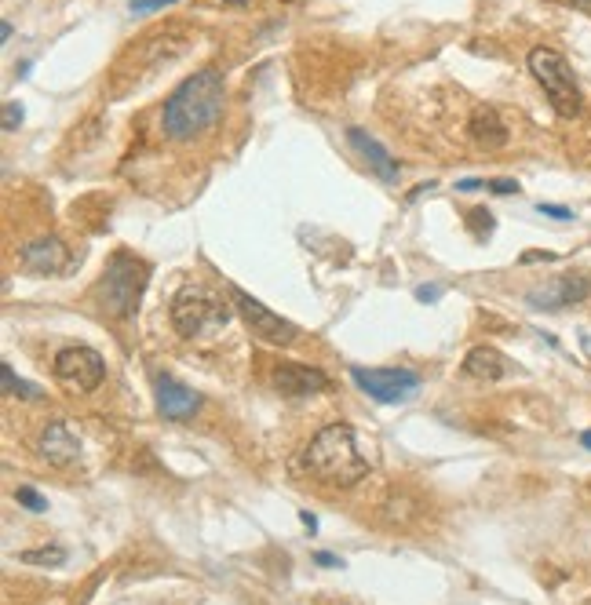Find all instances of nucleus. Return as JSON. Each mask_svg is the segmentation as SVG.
<instances>
[{
	"mask_svg": "<svg viewBox=\"0 0 591 605\" xmlns=\"http://www.w3.org/2000/svg\"><path fill=\"white\" fill-rule=\"evenodd\" d=\"M223 99H227V84H223V73L216 66L190 73L187 81L165 99L161 128L172 143H194L208 128H216L219 113H223Z\"/></svg>",
	"mask_w": 591,
	"mask_h": 605,
	"instance_id": "1",
	"label": "nucleus"
},
{
	"mask_svg": "<svg viewBox=\"0 0 591 605\" xmlns=\"http://www.w3.org/2000/svg\"><path fill=\"white\" fill-rule=\"evenodd\" d=\"M303 471L311 474L314 482L329 485V489H351L369 474V460H365L358 434L347 423H329L314 434L311 445L303 449Z\"/></svg>",
	"mask_w": 591,
	"mask_h": 605,
	"instance_id": "2",
	"label": "nucleus"
},
{
	"mask_svg": "<svg viewBox=\"0 0 591 605\" xmlns=\"http://www.w3.org/2000/svg\"><path fill=\"white\" fill-rule=\"evenodd\" d=\"M194 41H197V33L190 30V26H179V22H168L161 30H150L146 37H139V44L128 48V52L121 55V62H117L114 92H125V88L139 84L143 77H150V73H157L161 66H168V62L183 59V55L194 48Z\"/></svg>",
	"mask_w": 591,
	"mask_h": 605,
	"instance_id": "3",
	"label": "nucleus"
},
{
	"mask_svg": "<svg viewBox=\"0 0 591 605\" xmlns=\"http://www.w3.org/2000/svg\"><path fill=\"white\" fill-rule=\"evenodd\" d=\"M150 281V267L143 259H135L132 252H117L110 263H106V274L99 281V307L110 314V318H128L139 299H143V288Z\"/></svg>",
	"mask_w": 591,
	"mask_h": 605,
	"instance_id": "4",
	"label": "nucleus"
},
{
	"mask_svg": "<svg viewBox=\"0 0 591 605\" xmlns=\"http://www.w3.org/2000/svg\"><path fill=\"white\" fill-rule=\"evenodd\" d=\"M168 318H172V329L183 339H194L201 332L223 329L230 321V307L223 299L205 285H183L172 296V307H168Z\"/></svg>",
	"mask_w": 591,
	"mask_h": 605,
	"instance_id": "5",
	"label": "nucleus"
},
{
	"mask_svg": "<svg viewBox=\"0 0 591 605\" xmlns=\"http://www.w3.org/2000/svg\"><path fill=\"white\" fill-rule=\"evenodd\" d=\"M529 73L537 77V84L548 95L551 110L559 117H577L581 113V88H577V77H573L570 62L562 59L555 48H533L529 52Z\"/></svg>",
	"mask_w": 591,
	"mask_h": 605,
	"instance_id": "6",
	"label": "nucleus"
},
{
	"mask_svg": "<svg viewBox=\"0 0 591 605\" xmlns=\"http://www.w3.org/2000/svg\"><path fill=\"white\" fill-rule=\"evenodd\" d=\"M55 380L73 394H92L106 380L103 354L92 347H66L55 354Z\"/></svg>",
	"mask_w": 591,
	"mask_h": 605,
	"instance_id": "7",
	"label": "nucleus"
},
{
	"mask_svg": "<svg viewBox=\"0 0 591 605\" xmlns=\"http://www.w3.org/2000/svg\"><path fill=\"white\" fill-rule=\"evenodd\" d=\"M230 296H234V303H238L241 318L249 321V329L256 332L263 343H274V347H289L292 339H296V325H292V321H285L281 314H274L270 307H263L260 299L249 296L245 288H230Z\"/></svg>",
	"mask_w": 591,
	"mask_h": 605,
	"instance_id": "8",
	"label": "nucleus"
},
{
	"mask_svg": "<svg viewBox=\"0 0 591 605\" xmlns=\"http://www.w3.org/2000/svg\"><path fill=\"white\" fill-rule=\"evenodd\" d=\"M351 376L369 398L384 401V405L413 398L416 387H420L416 372H409V369H351Z\"/></svg>",
	"mask_w": 591,
	"mask_h": 605,
	"instance_id": "9",
	"label": "nucleus"
},
{
	"mask_svg": "<svg viewBox=\"0 0 591 605\" xmlns=\"http://www.w3.org/2000/svg\"><path fill=\"white\" fill-rule=\"evenodd\" d=\"M19 263L30 274H59L70 263V252L59 237H41V241H30V245L19 248Z\"/></svg>",
	"mask_w": 591,
	"mask_h": 605,
	"instance_id": "10",
	"label": "nucleus"
},
{
	"mask_svg": "<svg viewBox=\"0 0 591 605\" xmlns=\"http://www.w3.org/2000/svg\"><path fill=\"white\" fill-rule=\"evenodd\" d=\"M274 387L285 394V398H307V394H318V390L329 387L325 372L307 369V365H278L274 369Z\"/></svg>",
	"mask_w": 591,
	"mask_h": 605,
	"instance_id": "11",
	"label": "nucleus"
},
{
	"mask_svg": "<svg viewBox=\"0 0 591 605\" xmlns=\"http://www.w3.org/2000/svg\"><path fill=\"white\" fill-rule=\"evenodd\" d=\"M197 405H201V398L190 387L168 380V376L157 380V409H161L165 420H190L197 412Z\"/></svg>",
	"mask_w": 591,
	"mask_h": 605,
	"instance_id": "12",
	"label": "nucleus"
},
{
	"mask_svg": "<svg viewBox=\"0 0 591 605\" xmlns=\"http://www.w3.org/2000/svg\"><path fill=\"white\" fill-rule=\"evenodd\" d=\"M347 143L362 154V161L369 165V172H376L384 183H394V179H398V161H394V157L387 154L384 146L376 143L369 132H362V128H347Z\"/></svg>",
	"mask_w": 591,
	"mask_h": 605,
	"instance_id": "13",
	"label": "nucleus"
},
{
	"mask_svg": "<svg viewBox=\"0 0 591 605\" xmlns=\"http://www.w3.org/2000/svg\"><path fill=\"white\" fill-rule=\"evenodd\" d=\"M588 292H591V281H584V277H559L555 285L533 292L529 303L537 310H559V307H570V303H581Z\"/></svg>",
	"mask_w": 591,
	"mask_h": 605,
	"instance_id": "14",
	"label": "nucleus"
},
{
	"mask_svg": "<svg viewBox=\"0 0 591 605\" xmlns=\"http://www.w3.org/2000/svg\"><path fill=\"white\" fill-rule=\"evenodd\" d=\"M37 452H41L48 463H55V467H66V463L77 460L81 445H77V438L66 431V423L55 420V423H48L41 431V438H37Z\"/></svg>",
	"mask_w": 591,
	"mask_h": 605,
	"instance_id": "15",
	"label": "nucleus"
},
{
	"mask_svg": "<svg viewBox=\"0 0 591 605\" xmlns=\"http://www.w3.org/2000/svg\"><path fill=\"white\" fill-rule=\"evenodd\" d=\"M467 128H471V139L478 146H486V150H500V146L508 143V128H504V121L497 117L493 106H475Z\"/></svg>",
	"mask_w": 591,
	"mask_h": 605,
	"instance_id": "16",
	"label": "nucleus"
},
{
	"mask_svg": "<svg viewBox=\"0 0 591 605\" xmlns=\"http://www.w3.org/2000/svg\"><path fill=\"white\" fill-rule=\"evenodd\" d=\"M464 372L471 376V380H482V383H497L504 372H508V365H504V358H500L493 347H475L471 354H467L464 361Z\"/></svg>",
	"mask_w": 591,
	"mask_h": 605,
	"instance_id": "17",
	"label": "nucleus"
},
{
	"mask_svg": "<svg viewBox=\"0 0 591 605\" xmlns=\"http://www.w3.org/2000/svg\"><path fill=\"white\" fill-rule=\"evenodd\" d=\"M19 562L26 565H63L66 562V551L63 547H41V551H22Z\"/></svg>",
	"mask_w": 591,
	"mask_h": 605,
	"instance_id": "18",
	"label": "nucleus"
},
{
	"mask_svg": "<svg viewBox=\"0 0 591 605\" xmlns=\"http://www.w3.org/2000/svg\"><path fill=\"white\" fill-rule=\"evenodd\" d=\"M0 376H4V390H8V394H19V398H41V390L33 387V383L19 380V376L11 372V365H0Z\"/></svg>",
	"mask_w": 591,
	"mask_h": 605,
	"instance_id": "19",
	"label": "nucleus"
},
{
	"mask_svg": "<svg viewBox=\"0 0 591 605\" xmlns=\"http://www.w3.org/2000/svg\"><path fill=\"white\" fill-rule=\"evenodd\" d=\"M15 500L26 503V511H33V514L48 511V500H44V496L37 493V489H30V485H19V493H15Z\"/></svg>",
	"mask_w": 591,
	"mask_h": 605,
	"instance_id": "20",
	"label": "nucleus"
},
{
	"mask_svg": "<svg viewBox=\"0 0 591 605\" xmlns=\"http://www.w3.org/2000/svg\"><path fill=\"white\" fill-rule=\"evenodd\" d=\"M19 124H22V106L8 103V106H4V128H8V132H15Z\"/></svg>",
	"mask_w": 591,
	"mask_h": 605,
	"instance_id": "21",
	"label": "nucleus"
},
{
	"mask_svg": "<svg viewBox=\"0 0 591 605\" xmlns=\"http://www.w3.org/2000/svg\"><path fill=\"white\" fill-rule=\"evenodd\" d=\"M493 194H519V183L515 179H493V183H486Z\"/></svg>",
	"mask_w": 591,
	"mask_h": 605,
	"instance_id": "22",
	"label": "nucleus"
},
{
	"mask_svg": "<svg viewBox=\"0 0 591 605\" xmlns=\"http://www.w3.org/2000/svg\"><path fill=\"white\" fill-rule=\"evenodd\" d=\"M176 0H132V11H154V8H168Z\"/></svg>",
	"mask_w": 591,
	"mask_h": 605,
	"instance_id": "23",
	"label": "nucleus"
},
{
	"mask_svg": "<svg viewBox=\"0 0 591 605\" xmlns=\"http://www.w3.org/2000/svg\"><path fill=\"white\" fill-rule=\"evenodd\" d=\"M540 212H544V216H551V219H573L570 208H562V205H540Z\"/></svg>",
	"mask_w": 591,
	"mask_h": 605,
	"instance_id": "24",
	"label": "nucleus"
},
{
	"mask_svg": "<svg viewBox=\"0 0 591 605\" xmlns=\"http://www.w3.org/2000/svg\"><path fill=\"white\" fill-rule=\"evenodd\" d=\"M442 296V285H420L416 288V299H424V303H431V299Z\"/></svg>",
	"mask_w": 591,
	"mask_h": 605,
	"instance_id": "25",
	"label": "nucleus"
},
{
	"mask_svg": "<svg viewBox=\"0 0 591 605\" xmlns=\"http://www.w3.org/2000/svg\"><path fill=\"white\" fill-rule=\"evenodd\" d=\"M314 562H318V565H329V569H332V565H343L340 558H336V554H329V551H318V554H314Z\"/></svg>",
	"mask_w": 591,
	"mask_h": 605,
	"instance_id": "26",
	"label": "nucleus"
},
{
	"mask_svg": "<svg viewBox=\"0 0 591 605\" xmlns=\"http://www.w3.org/2000/svg\"><path fill=\"white\" fill-rule=\"evenodd\" d=\"M581 445H584V449H591V431L581 434Z\"/></svg>",
	"mask_w": 591,
	"mask_h": 605,
	"instance_id": "27",
	"label": "nucleus"
},
{
	"mask_svg": "<svg viewBox=\"0 0 591 605\" xmlns=\"http://www.w3.org/2000/svg\"><path fill=\"white\" fill-rule=\"evenodd\" d=\"M573 4H584V8H591V0H573Z\"/></svg>",
	"mask_w": 591,
	"mask_h": 605,
	"instance_id": "28",
	"label": "nucleus"
},
{
	"mask_svg": "<svg viewBox=\"0 0 591 605\" xmlns=\"http://www.w3.org/2000/svg\"><path fill=\"white\" fill-rule=\"evenodd\" d=\"M234 4H245V0H234Z\"/></svg>",
	"mask_w": 591,
	"mask_h": 605,
	"instance_id": "29",
	"label": "nucleus"
}]
</instances>
